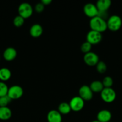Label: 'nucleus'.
<instances>
[{
	"label": "nucleus",
	"mask_w": 122,
	"mask_h": 122,
	"mask_svg": "<svg viewBox=\"0 0 122 122\" xmlns=\"http://www.w3.org/2000/svg\"></svg>",
	"instance_id": "obj_31"
},
{
	"label": "nucleus",
	"mask_w": 122,
	"mask_h": 122,
	"mask_svg": "<svg viewBox=\"0 0 122 122\" xmlns=\"http://www.w3.org/2000/svg\"><path fill=\"white\" fill-rule=\"evenodd\" d=\"M51 2H52L51 0H41V2L44 6L48 5L50 4V3H51Z\"/></svg>",
	"instance_id": "obj_28"
},
{
	"label": "nucleus",
	"mask_w": 122,
	"mask_h": 122,
	"mask_svg": "<svg viewBox=\"0 0 122 122\" xmlns=\"http://www.w3.org/2000/svg\"><path fill=\"white\" fill-rule=\"evenodd\" d=\"M89 26L91 30L100 32L101 33L108 29L106 20L99 17L98 16L90 19Z\"/></svg>",
	"instance_id": "obj_1"
},
{
	"label": "nucleus",
	"mask_w": 122,
	"mask_h": 122,
	"mask_svg": "<svg viewBox=\"0 0 122 122\" xmlns=\"http://www.w3.org/2000/svg\"><path fill=\"white\" fill-rule=\"evenodd\" d=\"M11 100L8 97V95L0 97V107H7L8 104L11 102Z\"/></svg>",
	"instance_id": "obj_25"
},
{
	"label": "nucleus",
	"mask_w": 122,
	"mask_h": 122,
	"mask_svg": "<svg viewBox=\"0 0 122 122\" xmlns=\"http://www.w3.org/2000/svg\"><path fill=\"white\" fill-rule=\"evenodd\" d=\"M11 73L8 68L3 67L0 69V80L2 82H5L10 79Z\"/></svg>",
	"instance_id": "obj_18"
},
{
	"label": "nucleus",
	"mask_w": 122,
	"mask_h": 122,
	"mask_svg": "<svg viewBox=\"0 0 122 122\" xmlns=\"http://www.w3.org/2000/svg\"><path fill=\"white\" fill-rule=\"evenodd\" d=\"M107 28L112 32L118 31L122 26V20L117 15H112L106 20Z\"/></svg>",
	"instance_id": "obj_2"
},
{
	"label": "nucleus",
	"mask_w": 122,
	"mask_h": 122,
	"mask_svg": "<svg viewBox=\"0 0 122 122\" xmlns=\"http://www.w3.org/2000/svg\"><path fill=\"white\" fill-rule=\"evenodd\" d=\"M8 87L4 82H0V97L7 95Z\"/></svg>",
	"instance_id": "obj_24"
},
{
	"label": "nucleus",
	"mask_w": 122,
	"mask_h": 122,
	"mask_svg": "<svg viewBox=\"0 0 122 122\" xmlns=\"http://www.w3.org/2000/svg\"><path fill=\"white\" fill-rule=\"evenodd\" d=\"M102 100L106 103H111L116 98V93L112 88H104L100 92Z\"/></svg>",
	"instance_id": "obj_3"
},
{
	"label": "nucleus",
	"mask_w": 122,
	"mask_h": 122,
	"mask_svg": "<svg viewBox=\"0 0 122 122\" xmlns=\"http://www.w3.org/2000/svg\"><path fill=\"white\" fill-rule=\"evenodd\" d=\"M24 23H25V19L19 15L16 16L13 19V25L17 27H20L22 26Z\"/></svg>",
	"instance_id": "obj_22"
},
{
	"label": "nucleus",
	"mask_w": 122,
	"mask_h": 122,
	"mask_svg": "<svg viewBox=\"0 0 122 122\" xmlns=\"http://www.w3.org/2000/svg\"><path fill=\"white\" fill-rule=\"evenodd\" d=\"M58 111L61 114L63 115H66V114H69L71 111V109L70 106H69V103L67 102H62L58 106Z\"/></svg>",
	"instance_id": "obj_19"
},
{
	"label": "nucleus",
	"mask_w": 122,
	"mask_h": 122,
	"mask_svg": "<svg viewBox=\"0 0 122 122\" xmlns=\"http://www.w3.org/2000/svg\"><path fill=\"white\" fill-rule=\"evenodd\" d=\"M111 5V1L110 0H99L96 4L98 11H108Z\"/></svg>",
	"instance_id": "obj_15"
},
{
	"label": "nucleus",
	"mask_w": 122,
	"mask_h": 122,
	"mask_svg": "<svg viewBox=\"0 0 122 122\" xmlns=\"http://www.w3.org/2000/svg\"><path fill=\"white\" fill-rule=\"evenodd\" d=\"M91 122H99L98 120H93V121H92Z\"/></svg>",
	"instance_id": "obj_29"
},
{
	"label": "nucleus",
	"mask_w": 122,
	"mask_h": 122,
	"mask_svg": "<svg viewBox=\"0 0 122 122\" xmlns=\"http://www.w3.org/2000/svg\"><path fill=\"white\" fill-rule=\"evenodd\" d=\"M85 101L79 96H75L70 100L69 104L71 111L78 112L81 111L84 107Z\"/></svg>",
	"instance_id": "obj_6"
},
{
	"label": "nucleus",
	"mask_w": 122,
	"mask_h": 122,
	"mask_svg": "<svg viewBox=\"0 0 122 122\" xmlns=\"http://www.w3.org/2000/svg\"><path fill=\"white\" fill-rule=\"evenodd\" d=\"M78 96L83 99L84 101H90L92 99L93 96V92L91 90L89 86L84 85L81 86L78 91Z\"/></svg>",
	"instance_id": "obj_8"
},
{
	"label": "nucleus",
	"mask_w": 122,
	"mask_h": 122,
	"mask_svg": "<svg viewBox=\"0 0 122 122\" xmlns=\"http://www.w3.org/2000/svg\"><path fill=\"white\" fill-rule=\"evenodd\" d=\"M43 27L39 24H34L30 27L29 33L33 38H38L43 34Z\"/></svg>",
	"instance_id": "obj_14"
},
{
	"label": "nucleus",
	"mask_w": 122,
	"mask_h": 122,
	"mask_svg": "<svg viewBox=\"0 0 122 122\" xmlns=\"http://www.w3.org/2000/svg\"><path fill=\"white\" fill-rule=\"evenodd\" d=\"M112 118L111 113L108 110H101L98 113L96 120L100 122H109Z\"/></svg>",
	"instance_id": "obj_11"
},
{
	"label": "nucleus",
	"mask_w": 122,
	"mask_h": 122,
	"mask_svg": "<svg viewBox=\"0 0 122 122\" xmlns=\"http://www.w3.org/2000/svg\"><path fill=\"white\" fill-rule=\"evenodd\" d=\"M0 60H1V57H0Z\"/></svg>",
	"instance_id": "obj_30"
},
{
	"label": "nucleus",
	"mask_w": 122,
	"mask_h": 122,
	"mask_svg": "<svg viewBox=\"0 0 122 122\" xmlns=\"http://www.w3.org/2000/svg\"><path fill=\"white\" fill-rule=\"evenodd\" d=\"M23 95V89L19 85H13L8 88L7 95L11 100H17Z\"/></svg>",
	"instance_id": "obj_5"
},
{
	"label": "nucleus",
	"mask_w": 122,
	"mask_h": 122,
	"mask_svg": "<svg viewBox=\"0 0 122 122\" xmlns=\"http://www.w3.org/2000/svg\"><path fill=\"white\" fill-rule=\"evenodd\" d=\"M83 60L84 63L89 66H94L99 61V56L92 51L85 54L83 57Z\"/></svg>",
	"instance_id": "obj_9"
},
{
	"label": "nucleus",
	"mask_w": 122,
	"mask_h": 122,
	"mask_svg": "<svg viewBox=\"0 0 122 122\" xmlns=\"http://www.w3.org/2000/svg\"><path fill=\"white\" fill-rule=\"evenodd\" d=\"M44 10V5L41 3V2H39L37 3L35 6V11L38 13H40L43 12Z\"/></svg>",
	"instance_id": "obj_27"
},
{
	"label": "nucleus",
	"mask_w": 122,
	"mask_h": 122,
	"mask_svg": "<svg viewBox=\"0 0 122 122\" xmlns=\"http://www.w3.org/2000/svg\"><path fill=\"white\" fill-rule=\"evenodd\" d=\"M84 13L86 16L90 19L96 17L98 14V10L96 5L92 3H87L83 7Z\"/></svg>",
	"instance_id": "obj_10"
},
{
	"label": "nucleus",
	"mask_w": 122,
	"mask_h": 122,
	"mask_svg": "<svg viewBox=\"0 0 122 122\" xmlns=\"http://www.w3.org/2000/svg\"><path fill=\"white\" fill-rule=\"evenodd\" d=\"M92 45L90 43L86 41L81 44L80 49H81V51H82V52H83L85 54H87L88 52H90L91 50H92Z\"/></svg>",
	"instance_id": "obj_23"
},
{
	"label": "nucleus",
	"mask_w": 122,
	"mask_h": 122,
	"mask_svg": "<svg viewBox=\"0 0 122 122\" xmlns=\"http://www.w3.org/2000/svg\"><path fill=\"white\" fill-rule=\"evenodd\" d=\"M89 86L93 93H100L104 88L102 82L99 81H93Z\"/></svg>",
	"instance_id": "obj_17"
},
{
	"label": "nucleus",
	"mask_w": 122,
	"mask_h": 122,
	"mask_svg": "<svg viewBox=\"0 0 122 122\" xmlns=\"http://www.w3.org/2000/svg\"><path fill=\"white\" fill-rule=\"evenodd\" d=\"M12 112L8 107H0V120H7L11 118Z\"/></svg>",
	"instance_id": "obj_16"
},
{
	"label": "nucleus",
	"mask_w": 122,
	"mask_h": 122,
	"mask_svg": "<svg viewBox=\"0 0 122 122\" xmlns=\"http://www.w3.org/2000/svg\"><path fill=\"white\" fill-rule=\"evenodd\" d=\"M102 83L104 88H112L114 81L110 76H106L103 79Z\"/></svg>",
	"instance_id": "obj_21"
},
{
	"label": "nucleus",
	"mask_w": 122,
	"mask_h": 122,
	"mask_svg": "<svg viewBox=\"0 0 122 122\" xmlns=\"http://www.w3.org/2000/svg\"><path fill=\"white\" fill-rule=\"evenodd\" d=\"M17 56V51L13 47H8L4 50L3 52V57L7 61H11L16 58Z\"/></svg>",
	"instance_id": "obj_13"
},
{
	"label": "nucleus",
	"mask_w": 122,
	"mask_h": 122,
	"mask_svg": "<svg viewBox=\"0 0 122 122\" xmlns=\"http://www.w3.org/2000/svg\"><path fill=\"white\" fill-rule=\"evenodd\" d=\"M33 10L32 5L28 2H23L19 5L18 7L19 15L22 17L24 19H28L32 15Z\"/></svg>",
	"instance_id": "obj_4"
},
{
	"label": "nucleus",
	"mask_w": 122,
	"mask_h": 122,
	"mask_svg": "<svg viewBox=\"0 0 122 122\" xmlns=\"http://www.w3.org/2000/svg\"><path fill=\"white\" fill-rule=\"evenodd\" d=\"M86 39H87V42L90 43L92 45H96L101 42L102 39V35L100 32L90 30L87 33Z\"/></svg>",
	"instance_id": "obj_7"
},
{
	"label": "nucleus",
	"mask_w": 122,
	"mask_h": 122,
	"mask_svg": "<svg viewBox=\"0 0 122 122\" xmlns=\"http://www.w3.org/2000/svg\"><path fill=\"white\" fill-rule=\"evenodd\" d=\"M48 122H62V114L56 110H51L47 115Z\"/></svg>",
	"instance_id": "obj_12"
},
{
	"label": "nucleus",
	"mask_w": 122,
	"mask_h": 122,
	"mask_svg": "<svg viewBox=\"0 0 122 122\" xmlns=\"http://www.w3.org/2000/svg\"><path fill=\"white\" fill-rule=\"evenodd\" d=\"M96 67L97 71L100 74H103L106 72L107 69L106 64L102 61H99L98 64L96 65Z\"/></svg>",
	"instance_id": "obj_20"
},
{
	"label": "nucleus",
	"mask_w": 122,
	"mask_h": 122,
	"mask_svg": "<svg viewBox=\"0 0 122 122\" xmlns=\"http://www.w3.org/2000/svg\"><path fill=\"white\" fill-rule=\"evenodd\" d=\"M99 17L104 19L105 20H107V19L109 18V15L108 11H98V15Z\"/></svg>",
	"instance_id": "obj_26"
}]
</instances>
